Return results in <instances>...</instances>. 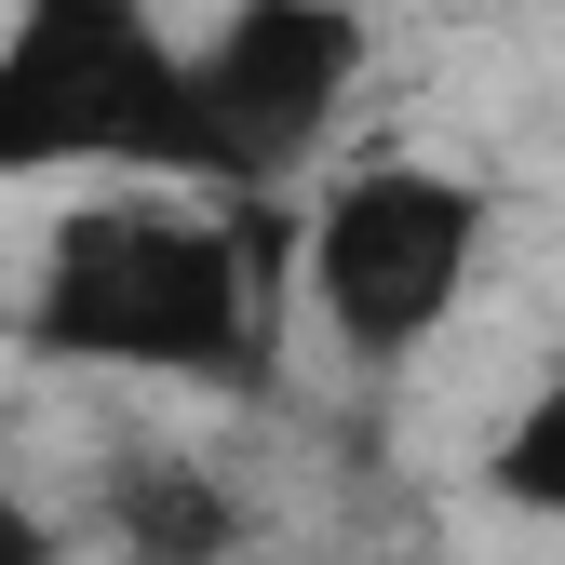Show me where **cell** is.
Returning <instances> with one entry per match:
<instances>
[{
	"mask_svg": "<svg viewBox=\"0 0 565 565\" xmlns=\"http://www.w3.org/2000/svg\"><path fill=\"white\" fill-rule=\"evenodd\" d=\"M364 82V14L350 0H230L216 28L189 41V149H202V189H282L323 162V135Z\"/></svg>",
	"mask_w": 565,
	"mask_h": 565,
	"instance_id": "cell-4",
	"label": "cell"
},
{
	"mask_svg": "<svg viewBox=\"0 0 565 565\" xmlns=\"http://www.w3.org/2000/svg\"><path fill=\"white\" fill-rule=\"evenodd\" d=\"M269 230H230L202 202H82L41 269H28V350L41 364H108V377H243L256 364V297H269Z\"/></svg>",
	"mask_w": 565,
	"mask_h": 565,
	"instance_id": "cell-1",
	"label": "cell"
},
{
	"mask_svg": "<svg viewBox=\"0 0 565 565\" xmlns=\"http://www.w3.org/2000/svg\"><path fill=\"white\" fill-rule=\"evenodd\" d=\"M0 565H54V525L28 499H0Z\"/></svg>",
	"mask_w": 565,
	"mask_h": 565,
	"instance_id": "cell-7",
	"label": "cell"
},
{
	"mask_svg": "<svg viewBox=\"0 0 565 565\" xmlns=\"http://www.w3.org/2000/svg\"><path fill=\"white\" fill-rule=\"evenodd\" d=\"M108 525L135 539V565H216V552H230V499H216L189 458H135L121 499H108Z\"/></svg>",
	"mask_w": 565,
	"mask_h": 565,
	"instance_id": "cell-5",
	"label": "cell"
},
{
	"mask_svg": "<svg viewBox=\"0 0 565 565\" xmlns=\"http://www.w3.org/2000/svg\"><path fill=\"white\" fill-rule=\"evenodd\" d=\"M484 484H499L512 512L565 525V377H539V391H525V417H512L499 445H484Z\"/></svg>",
	"mask_w": 565,
	"mask_h": 565,
	"instance_id": "cell-6",
	"label": "cell"
},
{
	"mask_svg": "<svg viewBox=\"0 0 565 565\" xmlns=\"http://www.w3.org/2000/svg\"><path fill=\"white\" fill-rule=\"evenodd\" d=\"M484 230H499V202L471 175H445V162H350L310 202V230H297L323 337L350 364H417L458 323L471 269H484Z\"/></svg>",
	"mask_w": 565,
	"mask_h": 565,
	"instance_id": "cell-3",
	"label": "cell"
},
{
	"mask_svg": "<svg viewBox=\"0 0 565 565\" xmlns=\"http://www.w3.org/2000/svg\"><path fill=\"white\" fill-rule=\"evenodd\" d=\"M28 175H175L189 149V41L149 0H14L0 14V189Z\"/></svg>",
	"mask_w": 565,
	"mask_h": 565,
	"instance_id": "cell-2",
	"label": "cell"
}]
</instances>
